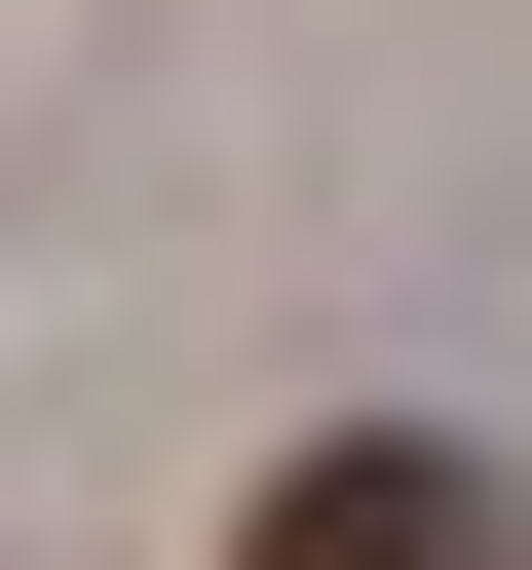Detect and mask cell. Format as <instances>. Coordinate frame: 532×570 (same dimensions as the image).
Returning <instances> with one entry per match:
<instances>
[{"label":"cell","mask_w":532,"mask_h":570,"mask_svg":"<svg viewBox=\"0 0 532 570\" xmlns=\"http://www.w3.org/2000/svg\"><path fill=\"white\" fill-rule=\"evenodd\" d=\"M228 570H532V494H494L456 419H305V456L228 494Z\"/></svg>","instance_id":"cell-1"}]
</instances>
